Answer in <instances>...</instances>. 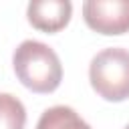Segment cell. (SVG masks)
<instances>
[{
    "instance_id": "6da1fadb",
    "label": "cell",
    "mask_w": 129,
    "mask_h": 129,
    "mask_svg": "<svg viewBox=\"0 0 129 129\" xmlns=\"http://www.w3.org/2000/svg\"><path fill=\"white\" fill-rule=\"evenodd\" d=\"M12 67L18 81L34 93H52L62 81L58 54L40 40H24L12 54Z\"/></svg>"
},
{
    "instance_id": "7a4b0ae2",
    "label": "cell",
    "mask_w": 129,
    "mask_h": 129,
    "mask_svg": "<svg viewBox=\"0 0 129 129\" xmlns=\"http://www.w3.org/2000/svg\"><path fill=\"white\" fill-rule=\"evenodd\" d=\"M89 81L93 91L105 101L129 99V50L109 46L99 50L89 64Z\"/></svg>"
},
{
    "instance_id": "3957f363",
    "label": "cell",
    "mask_w": 129,
    "mask_h": 129,
    "mask_svg": "<svg viewBox=\"0 0 129 129\" xmlns=\"http://www.w3.org/2000/svg\"><path fill=\"white\" fill-rule=\"evenodd\" d=\"M83 18L99 34H123L129 30V0H87Z\"/></svg>"
},
{
    "instance_id": "277c9868",
    "label": "cell",
    "mask_w": 129,
    "mask_h": 129,
    "mask_svg": "<svg viewBox=\"0 0 129 129\" xmlns=\"http://www.w3.org/2000/svg\"><path fill=\"white\" fill-rule=\"evenodd\" d=\"M73 14V4L69 0H32L26 8L28 22L42 32L62 30Z\"/></svg>"
},
{
    "instance_id": "5b68a950",
    "label": "cell",
    "mask_w": 129,
    "mask_h": 129,
    "mask_svg": "<svg viewBox=\"0 0 129 129\" xmlns=\"http://www.w3.org/2000/svg\"><path fill=\"white\" fill-rule=\"evenodd\" d=\"M36 129H93V127L85 119H81V115L75 109L67 105H54L40 115Z\"/></svg>"
},
{
    "instance_id": "8992f818",
    "label": "cell",
    "mask_w": 129,
    "mask_h": 129,
    "mask_svg": "<svg viewBox=\"0 0 129 129\" xmlns=\"http://www.w3.org/2000/svg\"><path fill=\"white\" fill-rule=\"evenodd\" d=\"M26 109L20 99L8 93H0V129H24Z\"/></svg>"
},
{
    "instance_id": "52a82bcc",
    "label": "cell",
    "mask_w": 129,
    "mask_h": 129,
    "mask_svg": "<svg viewBox=\"0 0 129 129\" xmlns=\"http://www.w3.org/2000/svg\"><path fill=\"white\" fill-rule=\"evenodd\" d=\"M125 129H129V125H125Z\"/></svg>"
}]
</instances>
